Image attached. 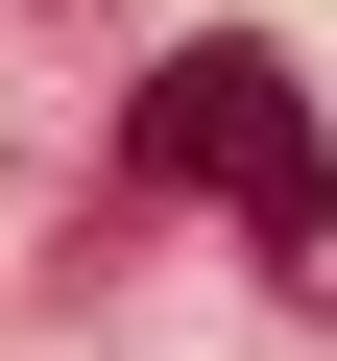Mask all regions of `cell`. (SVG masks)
<instances>
[{
  "mask_svg": "<svg viewBox=\"0 0 337 361\" xmlns=\"http://www.w3.org/2000/svg\"><path fill=\"white\" fill-rule=\"evenodd\" d=\"M121 169L217 193L265 289H313V265H337V121H313V73H289L265 25H193V49H168V73L121 97Z\"/></svg>",
  "mask_w": 337,
  "mask_h": 361,
  "instance_id": "6da1fadb",
  "label": "cell"
}]
</instances>
